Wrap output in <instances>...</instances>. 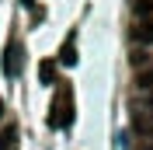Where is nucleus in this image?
<instances>
[{
    "label": "nucleus",
    "mask_w": 153,
    "mask_h": 150,
    "mask_svg": "<svg viewBox=\"0 0 153 150\" xmlns=\"http://www.w3.org/2000/svg\"><path fill=\"white\" fill-rule=\"evenodd\" d=\"M136 91L139 94H153V66H143L136 74Z\"/></svg>",
    "instance_id": "20e7f679"
},
{
    "label": "nucleus",
    "mask_w": 153,
    "mask_h": 150,
    "mask_svg": "<svg viewBox=\"0 0 153 150\" xmlns=\"http://www.w3.org/2000/svg\"><path fill=\"white\" fill-rule=\"evenodd\" d=\"M132 10H136V18H139V21L153 18V0H136V4H132Z\"/></svg>",
    "instance_id": "0eeeda50"
},
{
    "label": "nucleus",
    "mask_w": 153,
    "mask_h": 150,
    "mask_svg": "<svg viewBox=\"0 0 153 150\" xmlns=\"http://www.w3.org/2000/svg\"><path fill=\"white\" fill-rule=\"evenodd\" d=\"M21 70H25V46H21L18 38H10L7 42V52H4V77H21Z\"/></svg>",
    "instance_id": "f03ea898"
},
{
    "label": "nucleus",
    "mask_w": 153,
    "mask_h": 150,
    "mask_svg": "<svg viewBox=\"0 0 153 150\" xmlns=\"http://www.w3.org/2000/svg\"><path fill=\"white\" fill-rule=\"evenodd\" d=\"M21 7H35V0H21Z\"/></svg>",
    "instance_id": "1a4fd4ad"
},
{
    "label": "nucleus",
    "mask_w": 153,
    "mask_h": 150,
    "mask_svg": "<svg viewBox=\"0 0 153 150\" xmlns=\"http://www.w3.org/2000/svg\"><path fill=\"white\" fill-rule=\"evenodd\" d=\"M0 115H4V101H0Z\"/></svg>",
    "instance_id": "9d476101"
},
{
    "label": "nucleus",
    "mask_w": 153,
    "mask_h": 150,
    "mask_svg": "<svg viewBox=\"0 0 153 150\" xmlns=\"http://www.w3.org/2000/svg\"><path fill=\"white\" fill-rule=\"evenodd\" d=\"M14 140H18V129L7 126V129L0 133V150H14Z\"/></svg>",
    "instance_id": "6e6552de"
},
{
    "label": "nucleus",
    "mask_w": 153,
    "mask_h": 150,
    "mask_svg": "<svg viewBox=\"0 0 153 150\" xmlns=\"http://www.w3.org/2000/svg\"><path fill=\"white\" fill-rule=\"evenodd\" d=\"M38 80H42V84H56V63H52V59H42V63H38Z\"/></svg>",
    "instance_id": "39448f33"
},
{
    "label": "nucleus",
    "mask_w": 153,
    "mask_h": 150,
    "mask_svg": "<svg viewBox=\"0 0 153 150\" xmlns=\"http://www.w3.org/2000/svg\"><path fill=\"white\" fill-rule=\"evenodd\" d=\"M59 63H63V66H73L76 63V35H70L66 42H63V49H59Z\"/></svg>",
    "instance_id": "7ed1b4c3"
},
{
    "label": "nucleus",
    "mask_w": 153,
    "mask_h": 150,
    "mask_svg": "<svg viewBox=\"0 0 153 150\" xmlns=\"http://www.w3.org/2000/svg\"><path fill=\"white\" fill-rule=\"evenodd\" d=\"M132 35H136V42H153V18L139 21V25L132 28Z\"/></svg>",
    "instance_id": "423d86ee"
},
{
    "label": "nucleus",
    "mask_w": 153,
    "mask_h": 150,
    "mask_svg": "<svg viewBox=\"0 0 153 150\" xmlns=\"http://www.w3.org/2000/svg\"><path fill=\"white\" fill-rule=\"evenodd\" d=\"M70 122H73V91H70V84H59L52 94V105H49V126L70 129Z\"/></svg>",
    "instance_id": "f257e3e1"
}]
</instances>
